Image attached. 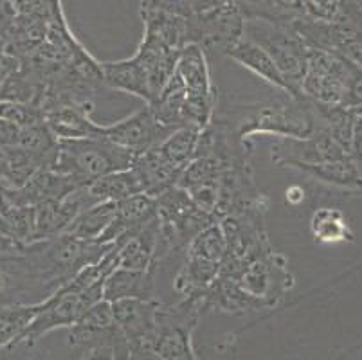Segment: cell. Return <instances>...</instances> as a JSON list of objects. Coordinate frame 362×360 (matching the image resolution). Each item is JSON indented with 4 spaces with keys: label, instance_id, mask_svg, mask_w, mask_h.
<instances>
[{
    "label": "cell",
    "instance_id": "11",
    "mask_svg": "<svg viewBox=\"0 0 362 360\" xmlns=\"http://www.w3.org/2000/svg\"><path fill=\"white\" fill-rule=\"evenodd\" d=\"M299 91L314 103H335L344 92L342 67L325 51L310 47L307 71L301 79Z\"/></svg>",
    "mask_w": 362,
    "mask_h": 360
},
{
    "label": "cell",
    "instance_id": "31",
    "mask_svg": "<svg viewBox=\"0 0 362 360\" xmlns=\"http://www.w3.org/2000/svg\"><path fill=\"white\" fill-rule=\"evenodd\" d=\"M195 9V0H141V13H170L189 18Z\"/></svg>",
    "mask_w": 362,
    "mask_h": 360
},
{
    "label": "cell",
    "instance_id": "36",
    "mask_svg": "<svg viewBox=\"0 0 362 360\" xmlns=\"http://www.w3.org/2000/svg\"><path fill=\"white\" fill-rule=\"evenodd\" d=\"M8 190L9 187L6 186L2 180H0V213L6 211L9 207V200H8Z\"/></svg>",
    "mask_w": 362,
    "mask_h": 360
},
{
    "label": "cell",
    "instance_id": "1",
    "mask_svg": "<svg viewBox=\"0 0 362 360\" xmlns=\"http://www.w3.org/2000/svg\"><path fill=\"white\" fill-rule=\"evenodd\" d=\"M292 286L288 260L265 242L245 256L223 260L218 277L204 292V305L206 310L242 315L274 308Z\"/></svg>",
    "mask_w": 362,
    "mask_h": 360
},
{
    "label": "cell",
    "instance_id": "19",
    "mask_svg": "<svg viewBox=\"0 0 362 360\" xmlns=\"http://www.w3.org/2000/svg\"><path fill=\"white\" fill-rule=\"evenodd\" d=\"M156 274L151 270H132L117 267L103 283V299L108 303L123 299H153Z\"/></svg>",
    "mask_w": 362,
    "mask_h": 360
},
{
    "label": "cell",
    "instance_id": "27",
    "mask_svg": "<svg viewBox=\"0 0 362 360\" xmlns=\"http://www.w3.org/2000/svg\"><path fill=\"white\" fill-rule=\"evenodd\" d=\"M0 231L21 245L35 243V220H33V207L11 206L0 213Z\"/></svg>",
    "mask_w": 362,
    "mask_h": 360
},
{
    "label": "cell",
    "instance_id": "22",
    "mask_svg": "<svg viewBox=\"0 0 362 360\" xmlns=\"http://www.w3.org/2000/svg\"><path fill=\"white\" fill-rule=\"evenodd\" d=\"M157 242H159V220L156 216L124 242L119 250V265L117 267L132 270H151Z\"/></svg>",
    "mask_w": 362,
    "mask_h": 360
},
{
    "label": "cell",
    "instance_id": "24",
    "mask_svg": "<svg viewBox=\"0 0 362 360\" xmlns=\"http://www.w3.org/2000/svg\"><path fill=\"white\" fill-rule=\"evenodd\" d=\"M114 214H116V202L92 204L72 220L65 233L81 238V240H88V242H100V238L110 226Z\"/></svg>",
    "mask_w": 362,
    "mask_h": 360
},
{
    "label": "cell",
    "instance_id": "33",
    "mask_svg": "<svg viewBox=\"0 0 362 360\" xmlns=\"http://www.w3.org/2000/svg\"><path fill=\"white\" fill-rule=\"evenodd\" d=\"M18 137H21V127H16L11 121L0 119V146H16V144H18Z\"/></svg>",
    "mask_w": 362,
    "mask_h": 360
},
{
    "label": "cell",
    "instance_id": "10",
    "mask_svg": "<svg viewBox=\"0 0 362 360\" xmlns=\"http://www.w3.org/2000/svg\"><path fill=\"white\" fill-rule=\"evenodd\" d=\"M170 134L173 130L160 124L148 105L117 123L101 124V137L132 151L136 157L163 143Z\"/></svg>",
    "mask_w": 362,
    "mask_h": 360
},
{
    "label": "cell",
    "instance_id": "7",
    "mask_svg": "<svg viewBox=\"0 0 362 360\" xmlns=\"http://www.w3.org/2000/svg\"><path fill=\"white\" fill-rule=\"evenodd\" d=\"M103 299V285L92 286L83 292L65 294L54 290L51 296L38 301V313L28 328L21 333L15 344L35 346L42 337L58 328H71L94 303Z\"/></svg>",
    "mask_w": 362,
    "mask_h": 360
},
{
    "label": "cell",
    "instance_id": "9",
    "mask_svg": "<svg viewBox=\"0 0 362 360\" xmlns=\"http://www.w3.org/2000/svg\"><path fill=\"white\" fill-rule=\"evenodd\" d=\"M69 330H71L69 342L72 346H81L87 349L108 348L114 353V359H127L130 348L119 326L114 321L112 303L100 299L90 308H87V312Z\"/></svg>",
    "mask_w": 362,
    "mask_h": 360
},
{
    "label": "cell",
    "instance_id": "18",
    "mask_svg": "<svg viewBox=\"0 0 362 360\" xmlns=\"http://www.w3.org/2000/svg\"><path fill=\"white\" fill-rule=\"evenodd\" d=\"M132 170L136 171L139 177L141 184H143L144 194L157 198L163 194L164 191L171 190L179 184V178L184 170L173 166V164L164 157L159 151V148L153 146L151 150L144 151V153L137 155L134 158Z\"/></svg>",
    "mask_w": 362,
    "mask_h": 360
},
{
    "label": "cell",
    "instance_id": "29",
    "mask_svg": "<svg viewBox=\"0 0 362 360\" xmlns=\"http://www.w3.org/2000/svg\"><path fill=\"white\" fill-rule=\"evenodd\" d=\"M310 229L319 242H337L346 234V223L337 211L322 207L312 216Z\"/></svg>",
    "mask_w": 362,
    "mask_h": 360
},
{
    "label": "cell",
    "instance_id": "30",
    "mask_svg": "<svg viewBox=\"0 0 362 360\" xmlns=\"http://www.w3.org/2000/svg\"><path fill=\"white\" fill-rule=\"evenodd\" d=\"M0 119L11 121L16 127L25 128L33 124L45 123V112L40 107L31 103H13V101H0Z\"/></svg>",
    "mask_w": 362,
    "mask_h": 360
},
{
    "label": "cell",
    "instance_id": "38",
    "mask_svg": "<svg viewBox=\"0 0 362 360\" xmlns=\"http://www.w3.org/2000/svg\"><path fill=\"white\" fill-rule=\"evenodd\" d=\"M114 360H117V359H114Z\"/></svg>",
    "mask_w": 362,
    "mask_h": 360
},
{
    "label": "cell",
    "instance_id": "26",
    "mask_svg": "<svg viewBox=\"0 0 362 360\" xmlns=\"http://www.w3.org/2000/svg\"><path fill=\"white\" fill-rule=\"evenodd\" d=\"M200 128L184 127L168 135L163 143L157 144L160 153L170 161L173 166L186 170V166L195 158L197 146H199Z\"/></svg>",
    "mask_w": 362,
    "mask_h": 360
},
{
    "label": "cell",
    "instance_id": "20",
    "mask_svg": "<svg viewBox=\"0 0 362 360\" xmlns=\"http://www.w3.org/2000/svg\"><path fill=\"white\" fill-rule=\"evenodd\" d=\"M226 56L227 58H231L233 62H236V64L242 65V67H245L247 71H251L252 74L262 78L263 81H267V83L272 85L274 88H278L279 92H287V94H291V87L287 85V81H285V78L281 76L279 69L276 67L274 59L267 54L258 44L251 42V40L245 38V36H243L242 40H238V42L227 51Z\"/></svg>",
    "mask_w": 362,
    "mask_h": 360
},
{
    "label": "cell",
    "instance_id": "16",
    "mask_svg": "<svg viewBox=\"0 0 362 360\" xmlns=\"http://www.w3.org/2000/svg\"><path fill=\"white\" fill-rule=\"evenodd\" d=\"M157 216V198L150 194H136L116 202V214L110 226L100 238V243H112L127 234H136Z\"/></svg>",
    "mask_w": 362,
    "mask_h": 360
},
{
    "label": "cell",
    "instance_id": "6",
    "mask_svg": "<svg viewBox=\"0 0 362 360\" xmlns=\"http://www.w3.org/2000/svg\"><path fill=\"white\" fill-rule=\"evenodd\" d=\"M204 312V294L186 296L175 305L159 306L156 337L151 341V349L159 360H177L192 352L193 332Z\"/></svg>",
    "mask_w": 362,
    "mask_h": 360
},
{
    "label": "cell",
    "instance_id": "25",
    "mask_svg": "<svg viewBox=\"0 0 362 360\" xmlns=\"http://www.w3.org/2000/svg\"><path fill=\"white\" fill-rule=\"evenodd\" d=\"M38 313V301L31 305L4 303L0 305V349L15 346L16 339Z\"/></svg>",
    "mask_w": 362,
    "mask_h": 360
},
{
    "label": "cell",
    "instance_id": "14",
    "mask_svg": "<svg viewBox=\"0 0 362 360\" xmlns=\"http://www.w3.org/2000/svg\"><path fill=\"white\" fill-rule=\"evenodd\" d=\"M334 144L325 135H308V137H274L271 144V161L278 166L307 168L315 164L332 163Z\"/></svg>",
    "mask_w": 362,
    "mask_h": 360
},
{
    "label": "cell",
    "instance_id": "5",
    "mask_svg": "<svg viewBox=\"0 0 362 360\" xmlns=\"http://www.w3.org/2000/svg\"><path fill=\"white\" fill-rule=\"evenodd\" d=\"M243 36L258 44L274 59L292 95H301L299 85L305 76L310 47L296 33L292 24H272L267 20H245Z\"/></svg>",
    "mask_w": 362,
    "mask_h": 360
},
{
    "label": "cell",
    "instance_id": "13",
    "mask_svg": "<svg viewBox=\"0 0 362 360\" xmlns=\"http://www.w3.org/2000/svg\"><path fill=\"white\" fill-rule=\"evenodd\" d=\"M159 306L160 303L156 299H123L112 303L114 321L127 339L128 348L139 344L151 346Z\"/></svg>",
    "mask_w": 362,
    "mask_h": 360
},
{
    "label": "cell",
    "instance_id": "21",
    "mask_svg": "<svg viewBox=\"0 0 362 360\" xmlns=\"http://www.w3.org/2000/svg\"><path fill=\"white\" fill-rule=\"evenodd\" d=\"M101 69H103V79L107 87L127 92V94H134L144 99L146 105L150 103L151 94L150 87H148L146 72L134 56L119 59V62H105V64H101Z\"/></svg>",
    "mask_w": 362,
    "mask_h": 360
},
{
    "label": "cell",
    "instance_id": "35",
    "mask_svg": "<svg viewBox=\"0 0 362 360\" xmlns=\"http://www.w3.org/2000/svg\"><path fill=\"white\" fill-rule=\"evenodd\" d=\"M81 360H114V353L108 348H96V349H87Z\"/></svg>",
    "mask_w": 362,
    "mask_h": 360
},
{
    "label": "cell",
    "instance_id": "34",
    "mask_svg": "<svg viewBox=\"0 0 362 360\" xmlns=\"http://www.w3.org/2000/svg\"><path fill=\"white\" fill-rule=\"evenodd\" d=\"M124 360H159V356L156 355V352L151 349V346L139 344V346H132L128 349V355Z\"/></svg>",
    "mask_w": 362,
    "mask_h": 360
},
{
    "label": "cell",
    "instance_id": "15",
    "mask_svg": "<svg viewBox=\"0 0 362 360\" xmlns=\"http://www.w3.org/2000/svg\"><path fill=\"white\" fill-rule=\"evenodd\" d=\"M81 190L76 180H72L69 175L58 173L54 170H38L28 182L21 187L8 190L9 207L11 206H38L49 200H62L69 194Z\"/></svg>",
    "mask_w": 362,
    "mask_h": 360
},
{
    "label": "cell",
    "instance_id": "12",
    "mask_svg": "<svg viewBox=\"0 0 362 360\" xmlns=\"http://www.w3.org/2000/svg\"><path fill=\"white\" fill-rule=\"evenodd\" d=\"M96 198L88 194L87 187H81L76 193L69 194L62 200H49L38 206H33V220H35V243L45 242L64 234L78 214L85 207L96 204Z\"/></svg>",
    "mask_w": 362,
    "mask_h": 360
},
{
    "label": "cell",
    "instance_id": "17",
    "mask_svg": "<svg viewBox=\"0 0 362 360\" xmlns=\"http://www.w3.org/2000/svg\"><path fill=\"white\" fill-rule=\"evenodd\" d=\"M92 103L62 105L45 112V124L58 141L101 137V124L92 121Z\"/></svg>",
    "mask_w": 362,
    "mask_h": 360
},
{
    "label": "cell",
    "instance_id": "37",
    "mask_svg": "<svg viewBox=\"0 0 362 360\" xmlns=\"http://www.w3.org/2000/svg\"><path fill=\"white\" fill-rule=\"evenodd\" d=\"M177 360H199V359H197V355H195V349H192V352L186 353V355L180 356V359H177Z\"/></svg>",
    "mask_w": 362,
    "mask_h": 360
},
{
    "label": "cell",
    "instance_id": "32",
    "mask_svg": "<svg viewBox=\"0 0 362 360\" xmlns=\"http://www.w3.org/2000/svg\"><path fill=\"white\" fill-rule=\"evenodd\" d=\"M21 58H16L9 51H6L4 45L0 44V88L8 83V79L21 69Z\"/></svg>",
    "mask_w": 362,
    "mask_h": 360
},
{
    "label": "cell",
    "instance_id": "8",
    "mask_svg": "<svg viewBox=\"0 0 362 360\" xmlns=\"http://www.w3.org/2000/svg\"><path fill=\"white\" fill-rule=\"evenodd\" d=\"M243 29L245 18L238 6L211 0L206 6H197L189 18V44L226 56L227 51L243 38Z\"/></svg>",
    "mask_w": 362,
    "mask_h": 360
},
{
    "label": "cell",
    "instance_id": "23",
    "mask_svg": "<svg viewBox=\"0 0 362 360\" xmlns=\"http://www.w3.org/2000/svg\"><path fill=\"white\" fill-rule=\"evenodd\" d=\"M88 194L98 202H121L124 198L144 193L139 177L132 168L116 173H108L87 186Z\"/></svg>",
    "mask_w": 362,
    "mask_h": 360
},
{
    "label": "cell",
    "instance_id": "4",
    "mask_svg": "<svg viewBox=\"0 0 362 360\" xmlns=\"http://www.w3.org/2000/svg\"><path fill=\"white\" fill-rule=\"evenodd\" d=\"M136 155L105 137L58 141L52 170L69 175L80 187H87L108 173L128 170Z\"/></svg>",
    "mask_w": 362,
    "mask_h": 360
},
{
    "label": "cell",
    "instance_id": "28",
    "mask_svg": "<svg viewBox=\"0 0 362 360\" xmlns=\"http://www.w3.org/2000/svg\"><path fill=\"white\" fill-rule=\"evenodd\" d=\"M186 254L202 257V260H207V262L223 263V257L227 254V242L220 223L215 222L211 226H207L206 229L200 231L193 238L192 243L187 245Z\"/></svg>",
    "mask_w": 362,
    "mask_h": 360
},
{
    "label": "cell",
    "instance_id": "2",
    "mask_svg": "<svg viewBox=\"0 0 362 360\" xmlns=\"http://www.w3.org/2000/svg\"><path fill=\"white\" fill-rule=\"evenodd\" d=\"M231 128L243 141L252 135L267 134L272 137H308L314 132V108L305 95H283L267 103L247 105L226 115H213Z\"/></svg>",
    "mask_w": 362,
    "mask_h": 360
},
{
    "label": "cell",
    "instance_id": "3",
    "mask_svg": "<svg viewBox=\"0 0 362 360\" xmlns=\"http://www.w3.org/2000/svg\"><path fill=\"white\" fill-rule=\"evenodd\" d=\"M159 242L151 270H157L177 254H186L193 238L216 220L200 211L186 190L175 186L157 197Z\"/></svg>",
    "mask_w": 362,
    "mask_h": 360
}]
</instances>
